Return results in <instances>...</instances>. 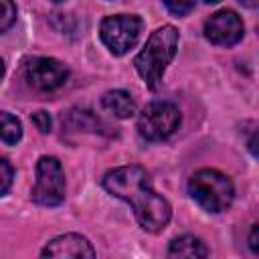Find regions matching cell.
<instances>
[{"label": "cell", "mask_w": 259, "mask_h": 259, "mask_svg": "<svg viewBox=\"0 0 259 259\" xmlns=\"http://www.w3.org/2000/svg\"><path fill=\"white\" fill-rule=\"evenodd\" d=\"M69 69L51 57H32L24 63V79L38 91H55L67 83Z\"/></svg>", "instance_id": "cell-7"}, {"label": "cell", "mask_w": 259, "mask_h": 259, "mask_svg": "<svg viewBox=\"0 0 259 259\" xmlns=\"http://www.w3.org/2000/svg\"><path fill=\"white\" fill-rule=\"evenodd\" d=\"M144 28V22L136 14H113L105 16L99 26V36L103 45L113 55H125L130 49L136 47L140 32Z\"/></svg>", "instance_id": "cell-6"}, {"label": "cell", "mask_w": 259, "mask_h": 259, "mask_svg": "<svg viewBox=\"0 0 259 259\" xmlns=\"http://www.w3.org/2000/svg\"><path fill=\"white\" fill-rule=\"evenodd\" d=\"M180 125V109L170 101L148 103L138 117V132L148 142H162L170 138Z\"/></svg>", "instance_id": "cell-5"}, {"label": "cell", "mask_w": 259, "mask_h": 259, "mask_svg": "<svg viewBox=\"0 0 259 259\" xmlns=\"http://www.w3.org/2000/svg\"><path fill=\"white\" fill-rule=\"evenodd\" d=\"M12 178H14V170H12V166H10L4 158H0V196L6 194V192L10 190V186H12Z\"/></svg>", "instance_id": "cell-15"}, {"label": "cell", "mask_w": 259, "mask_h": 259, "mask_svg": "<svg viewBox=\"0 0 259 259\" xmlns=\"http://www.w3.org/2000/svg\"><path fill=\"white\" fill-rule=\"evenodd\" d=\"M237 2H241V4L247 6V8H257V2H259V0H237Z\"/></svg>", "instance_id": "cell-18"}, {"label": "cell", "mask_w": 259, "mask_h": 259, "mask_svg": "<svg viewBox=\"0 0 259 259\" xmlns=\"http://www.w3.org/2000/svg\"><path fill=\"white\" fill-rule=\"evenodd\" d=\"M188 194L206 212H223L235 198V186L231 178L219 170H196L188 180Z\"/></svg>", "instance_id": "cell-3"}, {"label": "cell", "mask_w": 259, "mask_h": 259, "mask_svg": "<svg viewBox=\"0 0 259 259\" xmlns=\"http://www.w3.org/2000/svg\"><path fill=\"white\" fill-rule=\"evenodd\" d=\"M42 257H75V259H91L95 257V249L91 247V243L75 233H67L61 237H55L53 241L47 243V247L40 253Z\"/></svg>", "instance_id": "cell-9"}, {"label": "cell", "mask_w": 259, "mask_h": 259, "mask_svg": "<svg viewBox=\"0 0 259 259\" xmlns=\"http://www.w3.org/2000/svg\"><path fill=\"white\" fill-rule=\"evenodd\" d=\"M245 34L243 20L233 10H219L204 22V36L217 47H233Z\"/></svg>", "instance_id": "cell-8"}, {"label": "cell", "mask_w": 259, "mask_h": 259, "mask_svg": "<svg viewBox=\"0 0 259 259\" xmlns=\"http://www.w3.org/2000/svg\"><path fill=\"white\" fill-rule=\"evenodd\" d=\"M65 172L55 156H42L36 162V180L30 192L32 202L40 206H59L65 200Z\"/></svg>", "instance_id": "cell-4"}, {"label": "cell", "mask_w": 259, "mask_h": 259, "mask_svg": "<svg viewBox=\"0 0 259 259\" xmlns=\"http://www.w3.org/2000/svg\"><path fill=\"white\" fill-rule=\"evenodd\" d=\"M51 2H57V4H59V2H63V0H51Z\"/></svg>", "instance_id": "cell-21"}, {"label": "cell", "mask_w": 259, "mask_h": 259, "mask_svg": "<svg viewBox=\"0 0 259 259\" xmlns=\"http://www.w3.org/2000/svg\"><path fill=\"white\" fill-rule=\"evenodd\" d=\"M162 2L168 8V12H172L174 16H186L194 8V0H162Z\"/></svg>", "instance_id": "cell-14"}, {"label": "cell", "mask_w": 259, "mask_h": 259, "mask_svg": "<svg viewBox=\"0 0 259 259\" xmlns=\"http://www.w3.org/2000/svg\"><path fill=\"white\" fill-rule=\"evenodd\" d=\"M22 138V125L18 117L8 111H0V140L8 146H14Z\"/></svg>", "instance_id": "cell-12"}, {"label": "cell", "mask_w": 259, "mask_h": 259, "mask_svg": "<svg viewBox=\"0 0 259 259\" xmlns=\"http://www.w3.org/2000/svg\"><path fill=\"white\" fill-rule=\"evenodd\" d=\"M30 119H32V123L36 125V130L40 134H49L51 127H53V119H51V115L47 111H36V113H32Z\"/></svg>", "instance_id": "cell-16"}, {"label": "cell", "mask_w": 259, "mask_h": 259, "mask_svg": "<svg viewBox=\"0 0 259 259\" xmlns=\"http://www.w3.org/2000/svg\"><path fill=\"white\" fill-rule=\"evenodd\" d=\"M101 182L109 194L132 206L136 221L144 231L160 233L166 229L172 217L170 202L152 188L150 174L142 166H117L105 172Z\"/></svg>", "instance_id": "cell-1"}, {"label": "cell", "mask_w": 259, "mask_h": 259, "mask_svg": "<svg viewBox=\"0 0 259 259\" xmlns=\"http://www.w3.org/2000/svg\"><path fill=\"white\" fill-rule=\"evenodd\" d=\"M204 2H206V4H217L219 0H204Z\"/></svg>", "instance_id": "cell-20"}, {"label": "cell", "mask_w": 259, "mask_h": 259, "mask_svg": "<svg viewBox=\"0 0 259 259\" xmlns=\"http://www.w3.org/2000/svg\"><path fill=\"white\" fill-rule=\"evenodd\" d=\"M16 22V6L12 0H0V32L8 30Z\"/></svg>", "instance_id": "cell-13"}, {"label": "cell", "mask_w": 259, "mask_h": 259, "mask_svg": "<svg viewBox=\"0 0 259 259\" xmlns=\"http://www.w3.org/2000/svg\"><path fill=\"white\" fill-rule=\"evenodd\" d=\"M257 225H253V229H251V237H249V247H251V251L253 253H259V243H257Z\"/></svg>", "instance_id": "cell-17"}, {"label": "cell", "mask_w": 259, "mask_h": 259, "mask_svg": "<svg viewBox=\"0 0 259 259\" xmlns=\"http://www.w3.org/2000/svg\"><path fill=\"white\" fill-rule=\"evenodd\" d=\"M4 77V63H2V59H0V79Z\"/></svg>", "instance_id": "cell-19"}, {"label": "cell", "mask_w": 259, "mask_h": 259, "mask_svg": "<svg viewBox=\"0 0 259 259\" xmlns=\"http://www.w3.org/2000/svg\"><path fill=\"white\" fill-rule=\"evenodd\" d=\"M170 257H184V259H196V257H208V249L202 239L194 235H182L170 241L168 245Z\"/></svg>", "instance_id": "cell-11"}, {"label": "cell", "mask_w": 259, "mask_h": 259, "mask_svg": "<svg viewBox=\"0 0 259 259\" xmlns=\"http://www.w3.org/2000/svg\"><path fill=\"white\" fill-rule=\"evenodd\" d=\"M101 107L119 119H127L136 113V101L127 91L113 89L101 97Z\"/></svg>", "instance_id": "cell-10"}, {"label": "cell", "mask_w": 259, "mask_h": 259, "mask_svg": "<svg viewBox=\"0 0 259 259\" xmlns=\"http://www.w3.org/2000/svg\"><path fill=\"white\" fill-rule=\"evenodd\" d=\"M178 49V30L172 24H164L156 28L146 40L144 49L134 59L138 75L150 89H156L164 77L166 67L174 59Z\"/></svg>", "instance_id": "cell-2"}]
</instances>
